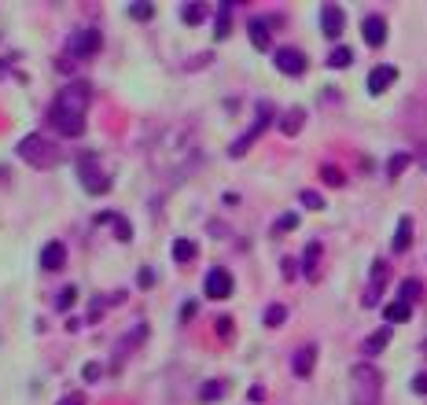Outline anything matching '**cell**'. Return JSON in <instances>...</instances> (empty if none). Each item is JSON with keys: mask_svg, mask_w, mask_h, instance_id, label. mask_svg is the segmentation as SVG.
Instances as JSON below:
<instances>
[{"mask_svg": "<svg viewBox=\"0 0 427 405\" xmlns=\"http://www.w3.org/2000/svg\"><path fill=\"white\" fill-rule=\"evenodd\" d=\"M89 103H93V85L89 81L63 85L59 96L52 100V107H48L52 130H59L63 137H81L85 133V115H89Z\"/></svg>", "mask_w": 427, "mask_h": 405, "instance_id": "obj_1", "label": "cell"}, {"mask_svg": "<svg viewBox=\"0 0 427 405\" xmlns=\"http://www.w3.org/2000/svg\"><path fill=\"white\" fill-rule=\"evenodd\" d=\"M379 394H383V376L376 365H354L350 369V401L354 405H379Z\"/></svg>", "mask_w": 427, "mask_h": 405, "instance_id": "obj_2", "label": "cell"}, {"mask_svg": "<svg viewBox=\"0 0 427 405\" xmlns=\"http://www.w3.org/2000/svg\"><path fill=\"white\" fill-rule=\"evenodd\" d=\"M19 159L33 169H52V166H59V147L52 140H45L41 133H30L19 140Z\"/></svg>", "mask_w": 427, "mask_h": 405, "instance_id": "obj_3", "label": "cell"}, {"mask_svg": "<svg viewBox=\"0 0 427 405\" xmlns=\"http://www.w3.org/2000/svg\"><path fill=\"white\" fill-rule=\"evenodd\" d=\"M78 181L85 184V191H111V174H103L100 169V155H93V152H85V155H78Z\"/></svg>", "mask_w": 427, "mask_h": 405, "instance_id": "obj_4", "label": "cell"}, {"mask_svg": "<svg viewBox=\"0 0 427 405\" xmlns=\"http://www.w3.org/2000/svg\"><path fill=\"white\" fill-rule=\"evenodd\" d=\"M269 122H273V103H265V100H262V103H258V118H254V125H251V130H247L236 144L228 147V155H232V159H240V155L247 152V147L265 133V125H269Z\"/></svg>", "mask_w": 427, "mask_h": 405, "instance_id": "obj_5", "label": "cell"}, {"mask_svg": "<svg viewBox=\"0 0 427 405\" xmlns=\"http://www.w3.org/2000/svg\"><path fill=\"white\" fill-rule=\"evenodd\" d=\"M103 48V33L100 30H78L74 37H70V45H67V52L74 56V59H93L96 52Z\"/></svg>", "mask_w": 427, "mask_h": 405, "instance_id": "obj_6", "label": "cell"}, {"mask_svg": "<svg viewBox=\"0 0 427 405\" xmlns=\"http://www.w3.org/2000/svg\"><path fill=\"white\" fill-rule=\"evenodd\" d=\"M273 63H276V70H280V74H288V78L306 74V56L298 52V48H276Z\"/></svg>", "mask_w": 427, "mask_h": 405, "instance_id": "obj_7", "label": "cell"}, {"mask_svg": "<svg viewBox=\"0 0 427 405\" xmlns=\"http://www.w3.org/2000/svg\"><path fill=\"white\" fill-rule=\"evenodd\" d=\"M343 26H347V15H343V8H339V4H325V8H320V30H325L328 41L343 37Z\"/></svg>", "mask_w": 427, "mask_h": 405, "instance_id": "obj_8", "label": "cell"}, {"mask_svg": "<svg viewBox=\"0 0 427 405\" xmlns=\"http://www.w3.org/2000/svg\"><path fill=\"white\" fill-rule=\"evenodd\" d=\"M203 291H206L210 298H228V295H232V273L221 269V265H214V269L206 273V280H203Z\"/></svg>", "mask_w": 427, "mask_h": 405, "instance_id": "obj_9", "label": "cell"}, {"mask_svg": "<svg viewBox=\"0 0 427 405\" xmlns=\"http://www.w3.org/2000/svg\"><path fill=\"white\" fill-rule=\"evenodd\" d=\"M387 262L376 258L372 262V276H369V288H365V306H379V298H383V288H387Z\"/></svg>", "mask_w": 427, "mask_h": 405, "instance_id": "obj_10", "label": "cell"}, {"mask_svg": "<svg viewBox=\"0 0 427 405\" xmlns=\"http://www.w3.org/2000/svg\"><path fill=\"white\" fill-rule=\"evenodd\" d=\"M394 81H398V67H391V63H379V67L369 74V93L379 96V93H387Z\"/></svg>", "mask_w": 427, "mask_h": 405, "instance_id": "obj_11", "label": "cell"}, {"mask_svg": "<svg viewBox=\"0 0 427 405\" xmlns=\"http://www.w3.org/2000/svg\"><path fill=\"white\" fill-rule=\"evenodd\" d=\"M63 265H67V247H63L59 240L45 243V251H41V269H45V273H59Z\"/></svg>", "mask_w": 427, "mask_h": 405, "instance_id": "obj_12", "label": "cell"}, {"mask_svg": "<svg viewBox=\"0 0 427 405\" xmlns=\"http://www.w3.org/2000/svg\"><path fill=\"white\" fill-rule=\"evenodd\" d=\"M361 37H365L372 48H379L383 41H387V19H383V15H369L365 23H361Z\"/></svg>", "mask_w": 427, "mask_h": 405, "instance_id": "obj_13", "label": "cell"}, {"mask_svg": "<svg viewBox=\"0 0 427 405\" xmlns=\"http://www.w3.org/2000/svg\"><path fill=\"white\" fill-rule=\"evenodd\" d=\"M313 361H317V347H313V343H306L302 350H298V354L291 357V372H295L298 379H306V376L313 372Z\"/></svg>", "mask_w": 427, "mask_h": 405, "instance_id": "obj_14", "label": "cell"}, {"mask_svg": "<svg viewBox=\"0 0 427 405\" xmlns=\"http://www.w3.org/2000/svg\"><path fill=\"white\" fill-rule=\"evenodd\" d=\"M93 221H96V225H115V236H118V240H133V225L125 221L122 214H111V210H103V214H96Z\"/></svg>", "mask_w": 427, "mask_h": 405, "instance_id": "obj_15", "label": "cell"}, {"mask_svg": "<svg viewBox=\"0 0 427 405\" xmlns=\"http://www.w3.org/2000/svg\"><path fill=\"white\" fill-rule=\"evenodd\" d=\"M383 317H387V325H405L413 317V306L401 303V298H394L391 306H383Z\"/></svg>", "mask_w": 427, "mask_h": 405, "instance_id": "obj_16", "label": "cell"}, {"mask_svg": "<svg viewBox=\"0 0 427 405\" xmlns=\"http://www.w3.org/2000/svg\"><path fill=\"white\" fill-rule=\"evenodd\" d=\"M247 33H251V45L254 48H269V23H262V19H251V26H247Z\"/></svg>", "mask_w": 427, "mask_h": 405, "instance_id": "obj_17", "label": "cell"}, {"mask_svg": "<svg viewBox=\"0 0 427 405\" xmlns=\"http://www.w3.org/2000/svg\"><path fill=\"white\" fill-rule=\"evenodd\" d=\"M409 243H413V218H401V221H398V232H394V251H398V254L409 251Z\"/></svg>", "mask_w": 427, "mask_h": 405, "instance_id": "obj_18", "label": "cell"}, {"mask_svg": "<svg viewBox=\"0 0 427 405\" xmlns=\"http://www.w3.org/2000/svg\"><path fill=\"white\" fill-rule=\"evenodd\" d=\"M302 122H306V111H302V107H295V111H288V115L280 118V130H284L288 137H295L298 130H302Z\"/></svg>", "mask_w": 427, "mask_h": 405, "instance_id": "obj_19", "label": "cell"}, {"mask_svg": "<svg viewBox=\"0 0 427 405\" xmlns=\"http://www.w3.org/2000/svg\"><path fill=\"white\" fill-rule=\"evenodd\" d=\"M387 343H391V328H379V332H372V335L365 339V354H369V357H376V354H379L383 347H387Z\"/></svg>", "mask_w": 427, "mask_h": 405, "instance_id": "obj_20", "label": "cell"}, {"mask_svg": "<svg viewBox=\"0 0 427 405\" xmlns=\"http://www.w3.org/2000/svg\"><path fill=\"white\" fill-rule=\"evenodd\" d=\"M317 262H320V243H310L306 254H302V273L310 280H317Z\"/></svg>", "mask_w": 427, "mask_h": 405, "instance_id": "obj_21", "label": "cell"}, {"mask_svg": "<svg viewBox=\"0 0 427 405\" xmlns=\"http://www.w3.org/2000/svg\"><path fill=\"white\" fill-rule=\"evenodd\" d=\"M191 258H196V243H191V240H174V262L184 265Z\"/></svg>", "mask_w": 427, "mask_h": 405, "instance_id": "obj_22", "label": "cell"}, {"mask_svg": "<svg viewBox=\"0 0 427 405\" xmlns=\"http://www.w3.org/2000/svg\"><path fill=\"white\" fill-rule=\"evenodd\" d=\"M350 63H354V52H350V48H343V45H335V48H332V56H328V67H332V70L350 67Z\"/></svg>", "mask_w": 427, "mask_h": 405, "instance_id": "obj_23", "label": "cell"}, {"mask_svg": "<svg viewBox=\"0 0 427 405\" xmlns=\"http://www.w3.org/2000/svg\"><path fill=\"white\" fill-rule=\"evenodd\" d=\"M181 19H184L188 26H199L203 19H206V4H184V8H181Z\"/></svg>", "mask_w": 427, "mask_h": 405, "instance_id": "obj_24", "label": "cell"}, {"mask_svg": "<svg viewBox=\"0 0 427 405\" xmlns=\"http://www.w3.org/2000/svg\"><path fill=\"white\" fill-rule=\"evenodd\" d=\"M284 321H288V310H284L280 303H273V306L265 310V325H269V328H280Z\"/></svg>", "mask_w": 427, "mask_h": 405, "instance_id": "obj_25", "label": "cell"}, {"mask_svg": "<svg viewBox=\"0 0 427 405\" xmlns=\"http://www.w3.org/2000/svg\"><path fill=\"white\" fill-rule=\"evenodd\" d=\"M221 391H225V383H221V379H210V383H203L199 398H203V401H218V398H221Z\"/></svg>", "mask_w": 427, "mask_h": 405, "instance_id": "obj_26", "label": "cell"}, {"mask_svg": "<svg viewBox=\"0 0 427 405\" xmlns=\"http://www.w3.org/2000/svg\"><path fill=\"white\" fill-rule=\"evenodd\" d=\"M228 15H232V4H221V11H218V30H214V37H218V41L228 37Z\"/></svg>", "mask_w": 427, "mask_h": 405, "instance_id": "obj_27", "label": "cell"}, {"mask_svg": "<svg viewBox=\"0 0 427 405\" xmlns=\"http://www.w3.org/2000/svg\"><path fill=\"white\" fill-rule=\"evenodd\" d=\"M125 11H130L133 19H140V23H144V19H152V15H155V4H144V0H137V4H130Z\"/></svg>", "mask_w": 427, "mask_h": 405, "instance_id": "obj_28", "label": "cell"}, {"mask_svg": "<svg viewBox=\"0 0 427 405\" xmlns=\"http://www.w3.org/2000/svg\"><path fill=\"white\" fill-rule=\"evenodd\" d=\"M420 291H423V288H420V280H405L398 298H401V303H413V298H420Z\"/></svg>", "mask_w": 427, "mask_h": 405, "instance_id": "obj_29", "label": "cell"}, {"mask_svg": "<svg viewBox=\"0 0 427 405\" xmlns=\"http://www.w3.org/2000/svg\"><path fill=\"white\" fill-rule=\"evenodd\" d=\"M405 166H409V155H405V152H401V155H394V159L387 162V174H391V177H398V174H401V169H405Z\"/></svg>", "mask_w": 427, "mask_h": 405, "instance_id": "obj_30", "label": "cell"}, {"mask_svg": "<svg viewBox=\"0 0 427 405\" xmlns=\"http://www.w3.org/2000/svg\"><path fill=\"white\" fill-rule=\"evenodd\" d=\"M320 177H325L328 184H343V181H347V177H343V174H339V169H335V166H325V169H320Z\"/></svg>", "mask_w": 427, "mask_h": 405, "instance_id": "obj_31", "label": "cell"}, {"mask_svg": "<svg viewBox=\"0 0 427 405\" xmlns=\"http://www.w3.org/2000/svg\"><path fill=\"white\" fill-rule=\"evenodd\" d=\"M137 284H140V288H152V284H155V269H152V265H144L140 276H137Z\"/></svg>", "mask_w": 427, "mask_h": 405, "instance_id": "obj_32", "label": "cell"}, {"mask_svg": "<svg viewBox=\"0 0 427 405\" xmlns=\"http://www.w3.org/2000/svg\"><path fill=\"white\" fill-rule=\"evenodd\" d=\"M302 206H310V210H320V206H325V199H320L317 191H302Z\"/></svg>", "mask_w": 427, "mask_h": 405, "instance_id": "obj_33", "label": "cell"}, {"mask_svg": "<svg viewBox=\"0 0 427 405\" xmlns=\"http://www.w3.org/2000/svg\"><path fill=\"white\" fill-rule=\"evenodd\" d=\"M298 225V214H280V221H276V228H280V232H291Z\"/></svg>", "mask_w": 427, "mask_h": 405, "instance_id": "obj_34", "label": "cell"}, {"mask_svg": "<svg viewBox=\"0 0 427 405\" xmlns=\"http://www.w3.org/2000/svg\"><path fill=\"white\" fill-rule=\"evenodd\" d=\"M81 376H85V379H89V383H93V379H100V376H103V369L96 365V361H89V365H85V369H81Z\"/></svg>", "mask_w": 427, "mask_h": 405, "instance_id": "obj_35", "label": "cell"}, {"mask_svg": "<svg viewBox=\"0 0 427 405\" xmlns=\"http://www.w3.org/2000/svg\"><path fill=\"white\" fill-rule=\"evenodd\" d=\"M413 394H427V372L413 376Z\"/></svg>", "mask_w": 427, "mask_h": 405, "instance_id": "obj_36", "label": "cell"}, {"mask_svg": "<svg viewBox=\"0 0 427 405\" xmlns=\"http://www.w3.org/2000/svg\"><path fill=\"white\" fill-rule=\"evenodd\" d=\"M70 303H74V288H67L59 295V310H70Z\"/></svg>", "mask_w": 427, "mask_h": 405, "instance_id": "obj_37", "label": "cell"}, {"mask_svg": "<svg viewBox=\"0 0 427 405\" xmlns=\"http://www.w3.org/2000/svg\"><path fill=\"white\" fill-rule=\"evenodd\" d=\"M59 405H85V394H67Z\"/></svg>", "mask_w": 427, "mask_h": 405, "instance_id": "obj_38", "label": "cell"}]
</instances>
